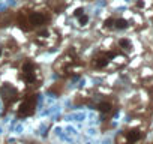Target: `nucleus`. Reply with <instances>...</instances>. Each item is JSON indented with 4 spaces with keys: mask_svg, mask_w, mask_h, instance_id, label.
<instances>
[{
    "mask_svg": "<svg viewBox=\"0 0 153 144\" xmlns=\"http://www.w3.org/2000/svg\"><path fill=\"white\" fill-rule=\"evenodd\" d=\"M89 23V15L87 14H83L81 17H78V24L80 26H86Z\"/></svg>",
    "mask_w": 153,
    "mask_h": 144,
    "instance_id": "11",
    "label": "nucleus"
},
{
    "mask_svg": "<svg viewBox=\"0 0 153 144\" xmlns=\"http://www.w3.org/2000/svg\"><path fill=\"white\" fill-rule=\"evenodd\" d=\"M36 102H38V98L36 95H29L20 105L18 108V117H29L35 113L36 110Z\"/></svg>",
    "mask_w": 153,
    "mask_h": 144,
    "instance_id": "5",
    "label": "nucleus"
},
{
    "mask_svg": "<svg viewBox=\"0 0 153 144\" xmlns=\"http://www.w3.org/2000/svg\"><path fill=\"white\" fill-rule=\"evenodd\" d=\"M21 78L29 86H38V83H41L39 68L35 63H32V62H26L21 66Z\"/></svg>",
    "mask_w": 153,
    "mask_h": 144,
    "instance_id": "3",
    "label": "nucleus"
},
{
    "mask_svg": "<svg viewBox=\"0 0 153 144\" xmlns=\"http://www.w3.org/2000/svg\"><path fill=\"white\" fill-rule=\"evenodd\" d=\"M35 41L42 47H54L59 41V35H56L50 29H42L35 35Z\"/></svg>",
    "mask_w": 153,
    "mask_h": 144,
    "instance_id": "4",
    "label": "nucleus"
},
{
    "mask_svg": "<svg viewBox=\"0 0 153 144\" xmlns=\"http://www.w3.org/2000/svg\"><path fill=\"white\" fill-rule=\"evenodd\" d=\"M0 95H2V99L5 101V104L9 105V102H12V101L17 98L18 92H17V89H15L14 86H11V84H5L2 89H0Z\"/></svg>",
    "mask_w": 153,
    "mask_h": 144,
    "instance_id": "7",
    "label": "nucleus"
},
{
    "mask_svg": "<svg viewBox=\"0 0 153 144\" xmlns=\"http://www.w3.org/2000/svg\"><path fill=\"white\" fill-rule=\"evenodd\" d=\"M26 12V21L30 30L33 29H41L44 26H47V23L51 20L48 12L44 11H24Z\"/></svg>",
    "mask_w": 153,
    "mask_h": 144,
    "instance_id": "2",
    "label": "nucleus"
},
{
    "mask_svg": "<svg viewBox=\"0 0 153 144\" xmlns=\"http://www.w3.org/2000/svg\"><path fill=\"white\" fill-rule=\"evenodd\" d=\"M117 45H119L120 51H126V53L132 51V42H131L128 38H122V39H119Z\"/></svg>",
    "mask_w": 153,
    "mask_h": 144,
    "instance_id": "10",
    "label": "nucleus"
},
{
    "mask_svg": "<svg viewBox=\"0 0 153 144\" xmlns=\"http://www.w3.org/2000/svg\"><path fill=\"white\" fill-rule=\"evenodd\" d=\"M143 138V132L140 129H129L125 131L117 140H123L122 144H137L138 141H141Z\"/></svg>",
    "mask_w": 153,
    "mask_h": 144,
    "instance_id": "6",
    "label": "nucleus"
},
{
    "mask_svg": "<svg viewBox=\"0 0 153 144\" xmlns=\"http://www.w3.org/2000/svg\"><path fill=\"white\" fill-rule=\"evenodd\" d=\"M123 57L122 54H119L117 51H99L93 56L92 59V66L98 71H102V69H107L108 65L117 59Z\"/></svg>",
    "mask_w": 153,
    "mask_h": 144,
    "instance_id": "1",
    "label": "nucleus"
},
{
    "mask_svg": "<svg viewBox=\"0 0 153 144\" xmlns=\"http://www.w3.org/2000/svg\"><path fill=\"white\" fill-rule=\"evenodd\" d=\"M96 108H98V111H99L101 114H110V113L113 111V104L104 101V102H99V104L96 105Z\"/></svg>",
    "mask_w": 153,
    "mask_h": 144,
    "instance_id": "9",
    "label": "nucleus"
},
{
    "mask_svg": "<svg viewBox=\"0 0 153 144\" xmlns=\"http://www.w3.org/2000/svg\"><path fill=\"white\" fill-rule=\"evenodd\" d=\"M2 56H3V48L0 47V59H2Z\"/></svg>",
    "mask_w": 153,
    "mask_h": 144,
    "instance_id": "15",
    "label": "nucleus"
},
{
    "mask_svg": "<svg viewBox=\"0 0 153 144\" xmlns=\"http://www.w3.org/2000/svg\"><path fill=\"white\" fill-rule=\"evenodd\" d=\"M113 24H114V17H110L108 20L104 21V29H113Z\"/></svg>",
    "mask_w": 153,
    "mask_h": 144,
    "instance_id": "12",
    "label": "nucleus"
},
{
    "mask_svg": "<svg viewBox=\"0 0 153 144\" xmlns=\"http://www.w3.org/2000/svg\"><path fill=\"white\" fill-rule=\"evenodd\" d=\"M32 144H36V143H32Z\"/></svg>",
    "mask_w": 153,
    "mask_h": 144,
    "instance_id": "16",
    "label": "nucleus"
},
{
    "mask_svg": "<svg viewBox=\"0 0 153 144\" xmlns=\"http://www.w3.org/2000/svg\"><path fill=\"white\" fill-rule=\"evenodd\" d=\"M129 27V21L126 18H114V24H113V29L116 30H126Z\"/></svg>",
    "mask_w": 153,
    "mask_h": 144,
    "instance_id": "8",
    "label": "nucleus"
},
{
    "mask_svg": "<svg viewBox=\"0 0 153 144\" xmlns=\"http://www.w3.org/2000/svg\"><path fill=\"white\" fill-rule=\"evenodd\" d=\"M135 6H137V8H144V2H143V0H137Z\"/></svg>",
    "mask_w": 153,
    "mask_h": 144,
    "instance_id": "14",
    "label": "nucleus"
},
{
    "mask_svg": "<svg viewBox=\"0 0 153 144\" xmlns=\"http://www.w3.org/2000/svg\"><path fill=\"white\" fill-rule=\"evenodd\" d=\"M83 14H86V12H84V8H76V9H75V12H74V17L78 18V17H81Z\"/></svg>",
    "mask_w": 153,
    "mask_h": 144,
    "instance_id": "13",
    "label": "nucleus"
}]
</instances>
